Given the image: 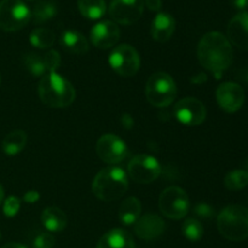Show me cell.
<instances>
[{
    "label": "cell",
    "instance_id": "obj_1",
    "mask_svg": "<svg viewBox=\"0 0 248 248\" xmlns=\"http://www.w3.org/2000/svg\"><path fill=\"white\" fill-rule=\"evenodd\" d=\"M198 57L202 67L210 70L216 79H220L232 65L234 51L227 36L219 31H210L199 43Z\"/></svg>",
    "mask_w": 248,
    "mask_h": 248
},
{
    "label": "cell",
    "instance_id": "obj_2",
    "mask_svg": "<svg viewBox=\"0 0 248 248\" xmlns=\"http://www.w3.org/2000/svg\"><path fill=\"white\" fill-rule=\"evenodd\" d=\"M39 97L45 106L65 108L75 101L74 86L56 72L44 75L39 84Z\"/></svg>",
    "mask_w": 248,
    "mask_h": 248
},
{
    "label": "cell",
    "instance_id": "obj_3",
    "mask_svg": "<svg viewBox=\"0 0 248 248\" xmlns=\"http://www.w3.org/2000/svg\"><path fill=\"white\" fill-rule=\"evenodd\" d=\"M128 189V178L123 169L109 166L101 170L92 183V193L102 201L118 200Z\"/></svg>",
    "mask_w": 248,
    "mask_h": 248
},
{
    "label": "cell",
    "instance_id": "obj_4",
    "mask_svg": "<svg viewBox=\"0 0 248 248\" xmlns=\"http://www.w3.org/2000/svg\"><path fill=\"white\" fill-rule=\"evenodd\" d=\"M217 227L220 235L229 241L240 242L248 237V208L230 205L218 215Z\"/></svg>",
    "mask_w": 248,
    "mask_h": 248
},
{
    "label": "cell",
    "instance_id": "obj_5",
    "mask_svg": "<svg viewBox=\"0 0 248 248\" xmlns=\"http://www.w3.org/2000/svg\"><path fill=\"white\" fill-rule=\"evenodd\" d=\"M145 96L148 102L157 108L170 106L177 96L176 82L167 73H154L147 81Z\"/></svg>",
    "mask_w": 248,
    "mask_h": 248
},
{
    "label": "cell",
    "instance_id": "obj_6",
    "mask_svg": "<svg viewBox=\"0 0 248 248\" xmlns=\"http://www.w3.org/2000/svg\"><path fill=\"white\" fill-rule=\"evenodd\" d=\"M31 10L22 0H1L0 1V29L17 31L31 21Z\"/></svg>",
    "mask_w": 248,
    "mask_h": 248
},
{
    "label": "cell",
    "instance_id": "obj_7",
    "mask_svg": "<svg viewBox=\"0 0 248 248\" xmlns=\"http://www.w3.org/2000/svg\"><path fill=\"white\" fill-rule=\"evenodd\" d=\"M189 196L179 186H169L159 198V208L170 219H182L189 212Z\"/></svg>",
    "mask_w": 248,
    "mask_h": 248
},
{
    "label": "cell",
    "instance_id": "obj_8",
    "mask_svg": "<svg viewBox=\"0 0 248 248\" xmlns=\"http://www.w3.org/2000/svg\"><path fill=\"white\" fill-rule=\"evenodd\" d=\"M109 64L124 78H130L137 74L140 67V58L137 50L128 44H123L111 51L109 56Z\"/></svg>",
    "mask_w": 248,
    "mask_h": 248
},
{
    "label": "cell",
    "instance_id": "obj_9",
    "mask_svg": "<svg viewBox=\"0 0 248 248\" xmlns=\"http://www.w3.org/2000/svg\"><path fill=\"white\" fill-rule=\"evenodd\" d=\"M131 178L140 184H149L161 174V166L155 157L147 154L136 155L127 166Z\"/></svg>",
    "mask_w": 248,
    "mask_h": 248
},
{
    "label": "cell",
    "instance_id": "obj_10",
    "mask_svg": "<svg viewBox=\"0 0 248 248\" xmlns=\"http://www.w3.org/2000/svg\"><path fill=\"white\" fill-rule=\"evenodd\" d=\"M96 152L102 161L110 165L124 161L128 154L127 145L124 140L111 133H107L99 138L96 144Z\"/></svg>",
    "mask_w": 248,
    "mask_h": 248
},
{
    "label": "cell",
    "instance_id": "obj_11",
    "mask_svg": "<svg viewBox=\"0 0 248 248\" xmlns=\"http://www.w3.org/2000/svg\"><path fill=\"white\" fill-rule=\"evenodd\" d=\"M173 114L177 120L183 125L199 126L205 121L207 110L201 101L194 97H186L174 106Z\"/></svg>",
    "mask_w": 248,
    "mask_h": 248
},
{
    "label": "cell",
    "instance_id": "obj_12",
    "mask_svg": "<svg viewBox=\"0 0 248 248\" xmlns=\"http://www.w3.org/2000/svg\"><path fill=\"white\" fill-rule=\"evenodd\" d=\"M144 0H111L109 15L113 22L120 24H132L142 17Z\"/></svg>",
    "mask_w": 248,
    "mask_h": 248
},
{
    "label": "cell",
    "instance_id": "obj_13",
    "mask_svg": "<svg viewBox=\"0 0 248 248\" xmlns=\"http://www.w3.org/2000/svg\"><path fill=\"white\" fill-rule=\"evenodd\" d=\"M216 98L223 110L227 113H235L244 106L245 91L239 84L224 82L217 89Z\"/></svg>",
    "mask_w": 248,
    "mask_h": 248
},
{
    "label": "cell",
    "instance_id": "obj_14",
    "mask_svg": "<svg viewBox=\"0 0 248 248\" xmlns=\"http://www.w3.org/2000/svg\"><path fill=\"white\" fill-rule=\"evenodd\" d=\"M120 39V29L113 21H102L91 29V41L96 47L106 50L116 45Z\"/></svg>",
    "mask_w": 248,
    "mask_h": 248
},
{
    "label": "cell",
    "instance_id": "obj_15",
    "mask_svg": "<svg viewBox=\"0 0 248 248\" xmlns=\"http://www.w3.org/2000/svg\"><path fill=\"white\" fill-rule=\"evenodd\" d=\"M165 228H166V224L164 219L160 216L153 215V213H148L143 217H140V219L135 223L136 235L145 241L155 240L161 236L165 232Z\"/></svg>",
    "mask_w": 248,
    "mask_h": 248
},
{
    "label": "cell",
    "instance_id": "obj_16",
    "mask_svg": "<svg viewBox=\"0 0 248 248\" xmlns=\"http://www.w3.org/2000/svg\"><path fill=\"white\" fill-rule=\"evenodd\" d=\"M228 40L241 50H248V11H242L228 24Z\"/></svg>",
    "mask_w": 248,
    "mask_h": 248
},
{
    "label": "cell",
    "instance_id": "obj_17",
    "mask_svg": "<svg viewBox=\"0 0 248 248\" xmlns=\"http://www.w3.org/2000/svg\"><path fill=\"white\" fill-rule=\"evenodd\" d=\"M174 29L176 21L173 16L167 12H159L152 23V36L159 43H165L173 35Z\"/></svg>",
    "mask_w": 248,
    "mask_h": 248
},
{
    "label": "cell",
    "instance_id": "obj_18",
    "mask_svg": "<svg viewBox=\"0 0 248 248\" xmlns=\"http://www.w3.org/2000/svg\"><path fill=\"white\" fill-rule=\"evenodd\" d=\"M96 248H136L132 236L123 229H111L99 239Z\"/></svg>",
    "mask_w": 248,
    "mask_h": 248
},
{
    "label": "cell",
    "instance_id": "obj_19",
    "mask_svg": "<svg viewBox=\"0 0 248 248\" xmlns=\"http://www.w3.org/2000/svg\"><path fill=\"white\" fill-rule=\"evenodd\" d=\"M41 223L48 232H60L67 227V216L58 207H47L43 211Z\"/></svg>",
    "mask_w": 248,
    "mask_h": 248
},
{
    "label": "cell",
    "instance_id": "obj_20",
    "mask_svg": "<svg viewBox=\"0 0 248 248\" xmlns=\"http://www.w3.org/2000/svg\"><path fill=\"white\" fill-rule=\"evenodd\" d=\"M61 45L67 51L77 55H82L89 51V43L81 33L77 31H65L61 36Z\"/></svg>",
    "mask_w": 248,
    "mask_h": 248
},
{
    "label": "cell",
    "instance_id": "obj_21",
    "mask_svg": "<svg viewBox=\"0 0 248 248\" xmlns=\"http://www.w3.org/2000/svg\"><path fill=\"white\" fill-rule=\"evenodd\" d=\"M27 140H28V136H27V133L24 131H12L2 140V152L7 156H15V155L19 154L24 149V147L27 144Z\"/></svg>",
    "mask_w": 248,
    "mask_h": 248
},
{
    "label": "cell",
    "instance_id": "obj_22",
    "mask_svg": "<svg viewBox=\"0 0 248 248\" xmlns=\"http://www.w3.org/2000/svg\"><path fill=\"white\" fill-rule=\"evenodd\" d=\"M142 205L137 198H127L119 208V218L126 225H133L140 217Z\"/></svg>",
    "mask_w": 248,
    "mask_h": 248
},
{
    "label": "cell",
    "instance_id": "obj_23",
    "mask_svg": "<svg viewBox=\"0 0 248 248\" xmlns=\"http://www.w3.org/2000/svg\"><path fill=\"white\" fill-rule=\"evenodd\" d=\"M80 14L89 19H98L106 14V0H78Z\"/></svg>",
    "mask_w": 248,
    "mask_h": 248
},
{
    "label": "cell",
    "instance_id": "obj_24",
    "mask_svg": "<svg viewBox=\"0 0 248 248\" xmlns=\"http://www.w3.org/2000/svg\"><path fill=\"white\" fill-rule=\"evenodd\" d=\"M31 14V18L35 23H44V22L52 19L57 15V5H56V2L51 1V0H43V1H39L34 6L33 11Z\"/></svg>",
    "mask_w": 248,
    "mask_h": 248
},
{
    "label": "cell",
    "instance_id": "obj_25",
    "mask_svg": "<svg viewBox=\"0 0 248 248\" xmlns=\"http://www.w3.org/2000/svg\"><path fill=\"white\" fill-rule=\"evenodd\" d=\"M55 33L47 28H36L29 35V41L34 47L48 48L55 43Z\"/></svg>",
    "mask_w": 248,
    "mask_h": 248
},
{
    "label": "cell",
    "instance_id": "obj_26",
    "mask_svg": "<svg viewBox=\"0 0 248 248\" xmlns=\"http://www.w3.org/2000/svg\"><path fill=\"white\" fill-rule=\"evenodd\" d=\"M224 186L228 190L237 191L248 186V171L234 170L229 172L224 178Z\"/></svg>",
    "mask_w": 248,
    "mask_h": 248
},
{
    "label": "cell",
    "instance_id": "obj_27",
    "mask_svg": "<svg viewBox=\"0 0 248 248\" xmlns=\"http://www.w3.org/2000/svg\"><path fill=\"white\" fill-rule=\"evenodd\" d=\"M182 232H183L184 236L189 240V241L196 242L199 240L202 239L203 236V227L198 219L195 218H189L183 223L182 227Z\"/></svg>",
    "mask_w": 248,
    "mask_h": 248
},
{
    "label": "cell",
    "instance_id": "obj_28",
    "mask_svg": "<svg viewBox=\"0 0 248 248\" xmlns=\"http://www.w3.org/2000/svg\"><path fill=\"white\" fill-rule=\"evenodd\" d=\"M24 65L33 77H44L45 74H47L44 60L35 53H28L24 56Z\"/></svg>",
    "mask_w": 248,
    "mask_h": 248
},
{
    "label": "cell",
    "instance_id": "obj_29",
    "mask_svg": "<svg viewBox=\"0 0 248 248\" xmlns=\"http://www.w3.org/2000/svg\"><path fill=\"white\" fill-rule=\"evenodd\" d=\"M44 64H45L46 72L47 73H53L56 72L58 67L61 64V56L57 51L50 50L45 53V56L43 57Z\"/></svg>",
    "mask_w": 248,
    "mask_h": 248
},
{
    "label": "cell",
    "instance_id": "obj_30",
    "mask_svg": "<svg viewBox=\"0 0 248 248\" xmlns=\"http://www.w3.org/2000/svg\"><path fill=\"white\" fill-rule=\"evenodd\" d=\"M55 242L56 240L52 235L40 232L33 239V248H53Z\"/></svg>",
    "mask_w": 248,
    "mask_h": 248
},
{
    "label": "cell",
    "instance_id": "obj_31",
    "mask_svg": "<svg viewBox=\"0 0 248 248\" xmlns=\"http://www.w3.org/2000/svg\"><path fill=\"white\" fill-rule=\"evenodd\" d=\"M21 208V200L16 196H9L4 202V215L6 217L12 218L18 213Z\"/></svg>",
    "mask_w": 248,
    "mask_h": 248
},
{
    "label": "cell",
    "instance_id": "obj_32",
    "mask_svg": "<svg viewBox=\"0 0 248 248\" xmlns=\"http://www.w3.org/2000/svg\"><path fill=\"white\" fill-rule=\"evenodd\" d=\"M194 213H195L198 217L208 219V218H212L213 216H215V210H213L208 203L201 202L198 203V205L194 207Z\"/></svg>",
    "mask_w": 248,
    "mask_h": 248
},
{
    "label": "cell",
    "instance_id": "obj_33",
    "mask_svg": "<svg viewBox=\"0 0 248 248\" xmlns=\"http://www.w3.org/2000/svg\"><path fill=\"white\" fill-rule=\"evenodd\" d=\"M39 199H40V194L35 190L27 191L23 196V201L24 202H28V203H35Z\"/></svg>",
    "mask_w": 248,
    "mask_h": 248
},
{
    "label": "cell",
    "instance_id": "obj_34",
    "mask_svg": "<svg viewBox=\"0 0 248 248\" xmlns=\"http://www.w3.org/2000/svg\"><path fill=\"white\" fill-rule=\"evenodd\" d=\"M144 5H147L150 11H160L161 9V0H144Z\"/></svg>",
    "mask_w": 248,
    "mask_h": 248
},
{
    "label": "cell",
    "instance_id": "obj_35",
    "mask_svg": "<svg viewBox=\"0 0 248 248\" xmlns=\"http://www.w3.org/2000/svg\"><path fill=\"white\" fill-rule=\"evenodd\" d=\"M121 124H123V127L127 128V130H131V128L133 127L135 121H133L132 116H131L130 114H124V115L121 116Z\"/></svg>",
    "mask_w": 248,
    "mask_h": 248
},
{
    "label": "cell",
    "instance_id": "obj_36",
    "mask_svg": "<svg viewBox=\"0 0 248 248\" xmlns=\"http://www.w3.org/2000/svg\"><path fill=\"white\" fill-rule=\"evenodd\" d=\"M230 4L232 7L240 10V11H246L248 0H230Z\"/></svg>",
    "mask_w": 248,
    "mask_h": 248
},
{
    "label": "cell",
    "instance_id": "obj_37",
    "mask_svg": "<svg viewBox=\"0 0 248 248\" xmlns=\"http://www.w3.org/2000/svg\"><path fill=\"white\" fill-rule=\"evenodd\" d=\"M191 82L193 84H196V85H200V84H203V82L207 81V75L203 74V73H199V74L194 75L193 78H191Z\"/></svg>",
    "mask_w": 248,
    "mask_h": 248
},
{
    "label": "cell",
    "instance_id": "obj_38",
    "mask_svg": "<svg viewBox=\"0 0 248 248\" xmlns=\"http://www.w3.org/2000/svg\"><path fill=\"white\" fill-rule=\"evenodd\" d=\"M1 248H28L22 244H17V242H10V244L4 245Z\"/></svg>",
    "mask_w": 248,
    "mask_h": 248
},
{
    "label": "cell",
    "instance_id": "obj_39",
    "mask_svg": "<svg viewBox=\"0 0 248 248\" xmlns=\"http://www.w3.org/2000/svg\"><path fill=\"white\" fill-rule=\"evenodd\" d=\"M2 200H4V188H2V186L0 184V205H1Z\"/></svg>",
    "mask_w": 248,
    "mask_h": 248
},
{
    "label": "cell",
    "instance_id": "obj_40",
    "mask_svg": "<svg viewBox=\"0 0 248 248\" xmlns=\"http://www.w3.org/2000/svg\"><path fill=\"white\" fill-rule=\"evenodd\" d=\"M0 82H1V77H0Z\"/></svg>",
    "mask_w": 248,
    "mask_h": 248
},
{
    "label": "cell",
    "instance_id": "obj_41",
    "mask_svg": "<svg viewBox=\"0 0 248 248\" xmlns=\"http://www.w3.org/2000/svg\"><path fill=\"white\" fill-rule=\"evenodd\" d=\"M247 9H248V5H247Z\"/></svg>",
    "mask_w": 248,
    "mask_h": 248
},
{
    "label": "cell",
    "instance_id": "obj_42",
    "mask_svg": "<svg viewBox=\"0 0 248 248\" xmlns=\"http://www.w3.org/2000/svg\"><path fill=\"white\" fill-rule=\"evenodd\" d=\"M29 1H31V0H29Z\"/></svg>",
    "mask_w": 248,
    "mask_h": 248
}]
</instances>
